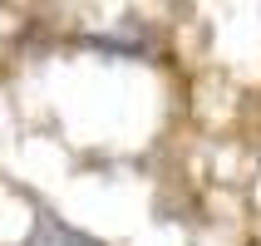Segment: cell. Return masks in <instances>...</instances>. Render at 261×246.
Listing matches in <instances>:
<instances>
[{
  "label": "cell",
  "instance_id": "obj_1",
  "mask_svg": "<svg viewBox=\"0 0 261 246\" xmlns=\"http://www.w3.org/2000/svg\"><path fill=\"white\" fill-rule=\"evenodd\" d=\"M20 246H103V241H94L89 232H79V227H69L59 217H35V227Z\"/></svg>",
  "mask_w": 261,
  "mask_h": 246
},
{
  "label": "cell",
  "instance_id": "obj_2",
  "mask_svg": "<svg viewBox=\"0 0 261 246\" xmlns=\"http://www.w3.org/2000/svg\"><path fill=\"white\" fill-rule=\"evenodd\" d=\"M94 44L99 49H118V54H143L148 49V40L133 30V35H94Z\"/></svg>",
  "mask_w": 261,
  "mask_h": 246
}]
</instances>
